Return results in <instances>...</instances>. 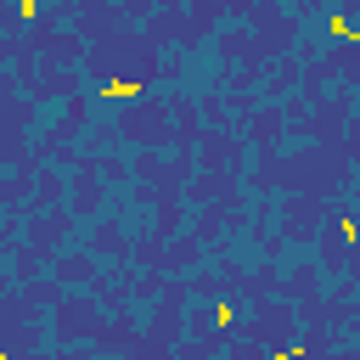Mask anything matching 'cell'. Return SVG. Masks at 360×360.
<instances>
[{"instance_id": "cell-1", "label": "cell", "mask_w": 360, "mask_h": 360, "mask_svg": "<svg viewBox=\"0 0 360 360\" xmlns=\"http://www.w3.org/2000/svg\"><path fill=\"white\" fill-rule=\"evenodd\" d=\"M135 90H141V84H135V79H107V96H112V101H129V96H135Z\"/></svg>"}, {"instance_id": "cell-2", "label": "cell", "mask_w": 360, "mask_h": 360, "mask_svg": "<svg viewBox=\"0 0 360 360\" xmlns=\"http://www.w3.org/2000/svg\"><path fill=\"white\" fill-rule=\"evenodd\" d=\"M17 11H22V17H34V11H39V6H34V0H17Z\"/></svg>"}]
</instances>
